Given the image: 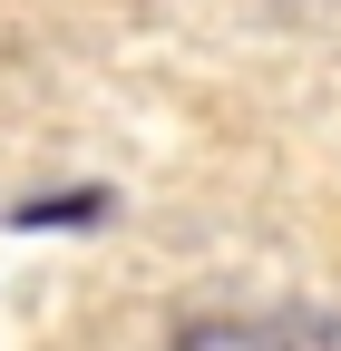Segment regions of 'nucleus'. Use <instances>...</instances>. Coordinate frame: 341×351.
I'll use <instances>...</instances> for the list:
<instances>
[{
	"label": "nucleus",
	"mask_w": 341,
	"mask_h": 351,
	"mask_svg": "<svg viewBox=\"0 0 341 351\" xmlns=\"http://www.w3.org/2000/svg\"><path fill=\"white\" fill-rule=\"evenodd\" d=\"M166 351H341V313L292 302V313H264V322H186Z\"/></svg>",
	"instance_id": "f257e3e1"
}]
</instances>
